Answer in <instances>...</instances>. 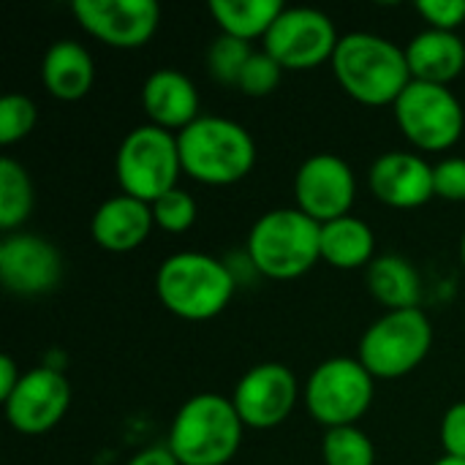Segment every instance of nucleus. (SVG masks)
Returning <instances> with one entry per match:
<instances>
[{
    "instance_id": "19",
    "label": "nucleus",
    "mask_w": 465,
    "mask_h": 465,
    "mask_svg": "<svg viewBox=\"0 0 465 465\" xmlns=\"http://www.w3.org/2000/svg\"><path fill=\"white\" fill-rule=\"evenodd\" d=\"M406 60L414 82L450 87L465 71V41L458 33L428 27L409 41Z\"/></svg>"
},
{
    "instance_id": "36",
    "label": "nucleus",
    "mask_w": 465,
    "mask_h": 465,
    "mask_svg": "<svg viewBox=\"0 0 465 465\" xmlns=\"http://www.w3.org/2000/svg\"><path fill=\"white\" fill-rule=\"evenodd\" d=\"M460 259H463V267H465V234H463V240H460Z\"/></svg>"
},
{
    "instance_id": "16",
    "label": "nucleus",
    "mask_w": 465,
    "mask_h": 465,
    "mask_svg": "<svg viewBox=\"0 0 465 465\" xmlns=\"http://www.w3.org/2000/svg\"><path fill=\"white\" fill-rule=\"evenodd\" d=\"M373 196L395 210H414L436 196L433 166L417 153H384L373 161L368 174Z\"/></svg>"
},
{
    "instance_id": "25",
    "label": "nucleus",
    "mask_w": 465,
    "mask_h": 465,
    "mask_svg": "<svg viewBox=\"0 0 465 465\" xmlns=\"http://www.w3.org/2000/svg\"><path fill=\"white\" fill-rule=\"evenodd\" d=\"M322 458L324 465H373L376 447L357 425L332 428L322 441Z\"/></svg>"
},
{
    "instance_id": "5",
    "label": "nucleus",
    "mask_w": 465,
    "mask_h": 465,
    "mask_svg": "<svg viewBox=\"0 0 465 465\" xmlns=\"http://www.w3.org/2000/svg\"><path fill=\"white\" fill-rule=\"evenodd\" d=\"M242 430L232 398L199 392L174 414L166 447L180 465H226L240 452Z\"/></svg>"
},
{
    "instance_id": "21",
    "label": "nucleus",
    "mask_w": 465,
    "mask_h": 465,
    "mask_svg": "<svg viewBox=\"0 0 465 465\" xmlns=\"http://www.w3.org/2000/svg\"><path fill=\"white\" fill-rule=\"evenodd\" d=\"M371 297L387 311H411L422 300V278L417 267L398 253L376 256L365 270Z\"/></svg>"
},
{
    "instance_id": "24",
    "label": "nucleus",
    "mask_w": 465,
    "mask_h": 465,
    "mask_svg": "<svg viewBox=\"0 0 465 465\" xmlns=\"http://www.w3.org/2000/svg\"><path fill=\"white\" fill-rule=\"evenodd\" d=\"M33 183L22 163L0 158V229L14 234L33 213Z\"/></svg>"
},
{
    "instance_id": "27",
    "label": "nucleus",
    "mask_w": 465,
    "mask_h": 465,
    "mask_svg": "<svg viewBox=\"0 0 465 465\" xmlns=\"http://www.w3.org/2000/svg\"><path fill=\"white\" fill-rule=\"evenodd\" d=\"M38 112L35 104L27 95L19 93H8L0 98V144H16L25 136H30V131L35 128Z\"/></svg>"
},
{
    "instance_id": "14",
    "label": "nucleus",
    "mask_w": 465,
    "mask_h": 465,
    "mask_svg": "<svg viewBox=\"0 0 465 465\" xmlns=\"http://www.w3.org/2000/svg\"><path fill=\"white\" fill-rule=\"evenodd\" d=\"M297 379L281 362L253 365L234 387L232 403L245 428L270 430L289 420L297 406Z\"/></svg>"
},
{
    "instance_id": "29",
    "label": "nucleus",
    "mask_w": 465,
    "mask_h": 465,
    "mask_svg": "<svg viewBox=\"0 0 465 465\" xmlns=\"http://www.w3.org/2000/svg\"><path fill=\"white\" fill-rule=\"evenodd\" d=\"M281 76H283L281 63L262 49V52H253L251 60L245 63L240 82H237V90L251 95V98H264V95L275 93V87L281 84Z\"/></svg>"
},
{
    "instance_id": "20",
    "label": "nucleus",
    "mask_w": 465,
    "mask_h": 465,
    "mask_svg": "<svg viewBox=\"0 0 465 465\" xmlns=\"http://www.w3.org/2000/svg\"><path fill=\"white\" fill-rule=\"evenodd\" d=\"M41 79L57 101H79L95 82L93 54L79 41H54L41 60Z\"/></svg>"
},
{
    "instance_id": "3",
    "label": "nucleus",
    "mask_w": 465,
    "mask_h": 465,
    "mask_svg": "<svg viewBox=\"0 0 465 465\" xmlns=\"http://www.w3.org/2000/svg\"><path fill=\"white\" fill-rule=\"evenodd\" d=\"M183 174L202 185H234L256 163V142L245 125L229 117L202 114L177 134Z\"/></svg>"
},
{
    "instance_id": "26",
    "label": "nucleus",
    "mask_w": 465,
    "mask_h": 465,
    "mask_svg": "<svg viewBox=\"0 0 465 465\" xmlns=\"http://www.w3.org/2000/svg\"><path fill=\"white\" fill-rule=\"evenodd\" d=\"M253 49L248 41L232 38V35H218L213 38L210 49H207V71L215 82L226 84V87H237L240 74L245 68V63L251 60Z\"/></svg>"
},
{
    "instance_id": "17",
    "label": "nucleus",
    "mask_w": 465,
    "mask_h": 465,
    "mask_svg": "<svg viewBox=\"0 0 465 465\" xmlns=\"http://www.w3.org/2000/svg\"><path fill=\"white\" fill-rule=\"evenodd\" d=\"M142 109L150 125H158L169 134H180L193 120H199V90L193 82L174 71L158 68L142 84Z\"/></svg>"
},
{
    "instance_id": "11",
    "label": "nucleus",
    "mask_w": 465,
    "mask_h": 465,
    "mask_svg": "<svg viewBox=\"0 0 465 465\" xmlns=\"http://www.w3.org/2000/svg\"><path fill=\"white\" fill-rule=\"evenodd\" d=\"M357 199L354 169L335 153L305 158L294 174V202L316 223H330L351 215Z\"/></svg>"
},
{
    "instance_id": "6",
    "label": "nucleus",
    "mask_w": 465,
    "mask_h": 465,
    "mask_svg": "<svg viewBox=\"0 0 465 465\" xmlns=\"http://www.w3.org/2000/svg\"><path fill=\"white\" fill-rule=\"evenodd\" d=\"M114 172L125 196L153 204L163 193L174 191L183 174L177 134L150 123L128 131L117 147Z\"/></svg>"
},
{
    "instance_id": "34",
    "label": "nucleus",
    "mask_w": 465,
    "mask_h": 465,
    "mask_svg": "<svg viewBox=\"0 0 465 465\" xmlns=\"http://www.w3.org/2000/svg\"><path fill=\"white\" fill-rule=\"evenodd\" d=\"M22 381V373L16 368V362L11 357H0V401L5 403L11 398V392L19 387Z\"/></svg>"
},
{
    "instance_id": "1",
    "label": "nucleus",
    "mask_w": 465,
    "mask_h": 465,
    "mask_svg": "<svg viewBox=\"0 0 465 465\" xmlns=\"http://www.w3.org/2000/svg\"><path fill=\"white\" fill-rule=\"evenodd\" d=\"M330 63L343 93L365 106H395L403 90L414 82L406 49L376 33L357 30L341 35Z\"/></svg>"
},
{
    "instance_id": "15",
    "label": "nucleus",
    "mask_w": 465,
    "mask_h": 465,
    "mask_svg": "<svg viewBox=\"0 0 465 465\" xmlns=\"http://www.w3.org/2000/svg\"><path fill=\"white\" fill-rule=\"evenodd\" d=\"M63 278L60 251L30 232L5 234L0 242V283L19 297H41L57 289Z\"/></svg>"
},
{
    "instance_id": "10",
    "label": "nucleus",
    "mask_w": 465,
    "mask_h": 465,
    "mask_svg": "<svg viewBox=\"0 0 465 465\" xmlns=\"http://www.w3.org/2000/svg\"><path fill=\"white\" fill-rule=\"evenodd\" d=\"M338 41L341 35L324 11L297 5L281 11L264 35V52L272 54L283 71H311L332 60Z\"/></svg>"
},
{
    "instance_id": "28",
    "label": "nucleus",
    "mask_w": 465,
    "mask_h": 465,
    "mask_svg": "<svg viewBox=\"0 0 465 465\" xmlns=\"http://www.w3.org/2000/svg\"><path fill=\"white\" fill-rule=\"evenodd\" d=\"M153 218H155V226L169 232V234H183L188 232L193 223H196V202L188 191L183 188H174L169 193H163L161 199H155L153 204Z\"/></svg>"
},
{
    "instance_id": "8",
    "label": "nucleus",
    "mask_w": 465,
    "mask_h": 465,
    "mask_svg": "<svg viewBox=\"0 0 465 465\" xmlns=\"http://www.w3.org/2000/svg\"><path fill=\"white\" fill-rule=\"evenodd\" d=\"M373 381L376 379L360 360L332 357L311 373L305 384V406L327 430L357 425L373 403Z\"/></svg>"
},
{
    "instance_id": "12",
    "label": "nucleus",
    "mask_w": 465,
    "mask_h": 465,
    "mask_svg": "<svg viewBox=\"0 0 465 465\" xmlns=\"http://www.w3.org/2000/svg\"><path fill=\"white\" fill-rule=\"evenodd\" d=\"M71 11L87 35L114 49L144 46L161 25L155 0H76Z\"/></svg>"
},
{
    "instance_id": "23",
    "label": "nucleus",
    "mask_w": 465,
    "mask_h": 465,
    "mask_svg": "<svg viewBox=\"0 0 465 465\" xmlns=\"http://www.w3.org/2000/svg\"><path fill=\"white\" fill-rule=\"evenodd\" d=\"M283 8L281 0H210V14L221 33L248 44L264 38Z\"/></svg>"
},
{
    "instance_id": "9",
    "label": "nucleus",
    "mask_w": 465,
    "mask_h": 465,
    "mask_svg": "<svg viewBox=\"0 0 465 465\" xmlns=\"http://www.w3.org/2000/svg\"><path fill=\"white\" fill-rule=\"evenodd\" d=\"M392 109L403 136L422 153L450 150L463 136V104L444 84L411 82Z\"/></svg>"
},
{
    "instance_id": "30",
    "label": "nucleus",
    "mask_w": 465,
    "mask_h": 465,
    "mask_svg": "<svg viewBox=\"0 0 465 465\" xmlns=\"http://www.w3.org/2000/svg\"><path fill=\"white\" fill-rule=\"evenodd\" d=\"M433 188L444 202H465V158L450 155L433 166Z\"/></svg>"
},
{
    "instance_id": "31",
    "label": "nucleus",
    "mask_w": 465,
    "mask_h": 465,
    "mask_svg": "<svg viewBox=\"0 0 465 465\" xmlns=\"http://www.w3.org/2000/svg\"><path fill=\"white\" fill-rule=\"evenodd\" d=\"M417 11L433 30L455 33L465 22V0H420Z\"/></svg>"
},
{
    "instance_id": "32",
    "label": "nucleus",
    "mask_w": 465,
    "mask_h": 465,
    "mask_svg": "<svg viewBox=\"0 0 465 465\" xmlns=\"http://www.w3.org/2000/svg\"><path fill=\"white\" fill-rule=\"evenodd\" d=\"M441 447L450 458L465 460V401L447 409L441 420Z\"/></svg>"
},
{
    "instance_id": "7",
    "label": "nucleus",
    "mask_w": 465,
    "mask_h": 465,
    "mask_svg": "<svg viewBox=\"0 0 465 465\" xmlns=\"http://www.w3.org/2000/svg\"><path fill=\"white\" fill-rule=\"evenodd\" d=\"M433 346V327L420 308L387 311L360 341V362L373 379H403L414 373Z\"/></svg>"
},
{
    "instance_id": "35",
    "label": "nucleus",
    "mask_w": 465,
    "mask_h": 465,
    "mask_svg": "<svg viewBox=\"0 0 465 465\" xmlns=\"http://www.w3.org/2000/svg\"><path fill=\"white\" fill-rule=\"evenodd\" d=\"M433 465H465V460H460V458H450V455H444L441 460H436Z\"/></svg>"
},
{
    "instance_id": "22",
    "label": "nucleus",
    "mask_w": 465,
    "mask_h": 465,
    "mask_svg": "<svg viewBox=\"0 0 465 465\" xmlns=\"http://www.w3.org/2000/svg\"><path fill=\"white\" fill-rule=\"evenodd\" d=\"M373 229L354 215L322 223V262L335 270H360L376 259Z\"/></svg>"
},
{
    "instance_id": "2",
    "label": "nucleus",
    "mask_w": 465,
    "mask_h": 465,
    "mask_svg": "<svg viewBox=\"0 0 465 465\" xmlns=\"http://www.w3.org/2000/svg\"><path fill=\"white\" fill-rule=\"evenodd\" d=\"M237 289L232 270L210 253L183 251L161 262L155 272V294L161 305L185 319L207 322L226 311Z\"/></svg>"
},
{
    "instance_id": "13",
    "label": "nucleus",
    "mask_w": 465,
    "mask_h": 465,
    "mask_svg": "<svg viewBox=\"0 0 465 465\" xmlns=\"http://www.w3.org/2000/svg\"><path fill=\"white\" fill-rule=\"evenodd\" d=\"M71 406V384L60 368L41 365L22 373L19 387L3 403L8 425L22 436H41L52 430Z\"/></svg>"
},
{
    "instance_id": "4",
    "label": "nucleus",
    "mask_w": 465,
    "mask_h": 465,
    "mask_svg": "<svg viewBox=\"0 0 465 465\" xmlns=\"http://www.w3.org/2000/svg\"><path fill=\"white\" fill-rule=\"evenodd\" d=\"M248 262L272 281H294L322 262V223L297 207L264 213L248 232Z\"/></svg>"
},
{
    "instance_id": "33",
    "label": "nucleus",
    "mask_w": 465,
    "mask_h": 465,
    "mask_svg": "<svg viewBox=\"0 0 465 465\" xmlns=\"http://www.w3.org/2000/svg\"><path fill=\"white\" fill-rule=\"evenodd\" d=\"M125 465H180V460L172 455L169 447H147L136 452Z\"/></svg>"
},
{
    "instance_id": "18",
    "label": "nucleus",
    "mask_w": 465,
    "mask_h": 465,
    "mask_svg": "<svg viewBox=\"0 0 465 465\" xmlns=\"http://www.w3.org/2000/svg\"><path fill=\"white\" fill-rule=\"evenodd\" d=\"M153 226H155L153 207L147 202L120 193L98 204L90 221V234L98 248L109 253H128L144 245Z\"/></svg>"
}]
</instances>
